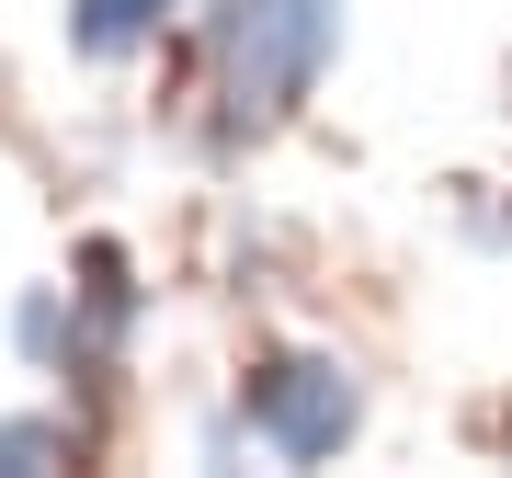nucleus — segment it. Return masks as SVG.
Wrapping results in <instances>:
<instances>
[{
    "label": "nucleus",
    "mask_w": 512,
    "mask_h": 478,
    "mask_svg": "<svg viewBox=\"0 0 512 478\" xmlns=\"http://www.w3.org/2000/svg\"><path fill=\"white\" fill-rule=\"evenodd\" d=\"M330 46H342V0H217L205 57H217V137H274L319 92Z\"/></svg>",
    "instance_id": "obj_1"
},
{
    "label": "nucleus",
    "mask_w": 512,
    "mask_h": 478,
    "mask_svg": "<svg viewBox=\"0 0 512 478\" xmlns=\"http://www.w3.org/2000/svg\"><path fill=\"white\" fill-rule=\"evenodd\" d=\"M239 410H251V433L274 444L285 467L342 456V444H353V422H365V399H353V376L330 365V353H274V365L239 387Z\"/></svg>",
    "instance_id": "obj_2"
},
{
    "label": "nucleus",
    "mask_w": 512,
    "mask_h": 478,
    "mask_svg": "<svg viewBox=\"0 0 512 478\" xmlns=\"http://www.w3.org/2000/svg\"><path fill=\"white\" fill-rule=\"evenodd\" d=\"M171 12H183V0H69V46L114 69V57H137V46L160 35Z\"/></svg>",
    "instance_id": "obj_3"
},
{
    "label": "nucleus",
    "mask_w": 512,
    "mask_h": 478,
    "mask_svg": "<svg viewBox=\"0 0 512 478\" xmlns=\"http://www.w3.org/2000/svg\"><path fill=\"white\" fill-rule=\"evenodd\" d=\"M0 467H69V433L46 410H23V422H0Z\"/></svg>",
    "instance_id": "obj_4"
}]
</instances>
